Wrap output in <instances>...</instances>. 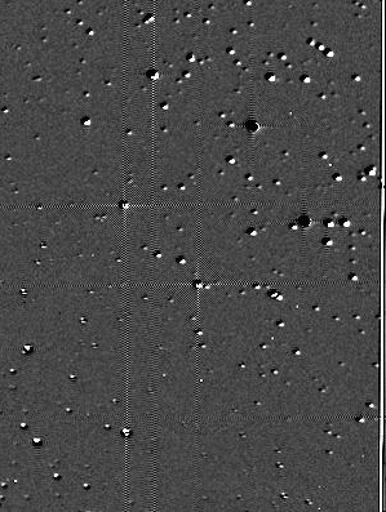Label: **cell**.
<instances>
[{
    "label": "cell",
    "instance_id": "6da1fadb",
    "mask_svg": "<svg viewBox=\"0 0 386 512\" xmlns=\"http://www.w3.org/2000/svg\"><path fill=\"white\" fill-rule=\"evenodd\" d=\"M164 443L163 485L167 498L164 502L167 510H188L192 497V461H190V442L183 430L177 427H167Z\"/></svg>",
    "mask_w": 386,
    "mask_h": 512
},
{
    "label": "cell",
    "instance_id": "7a4b0ae2",
    "mask_svg": "<svg viewBox=\"0 0 386 512\" xmlns=\"http://www.w3.org/2000/svg\"><path fill=\"white\" fill-rule=\"evenodd\" d=\"M159 137V175L167 188H175L192 175L199 159L197 128L172 129Z\"/></svg>",
    "mask_w": 386,
    "mask_h": 512
}]
</instances>
